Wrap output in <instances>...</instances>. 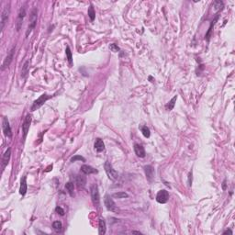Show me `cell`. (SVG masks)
I'll return each instance as SVG.
<instances>
[{
	"label": "cell",
	"instance_id": "f1b7e54d",
	"mask_svg": "<svg viewBox=\"0 0 235 235\" xmlns=\"http://www.w3.org/2000/svg\"><path fill=\"white\" fill-rule=\"evenodd\" d=\"M218 20V16L216 17V19L211 22V24H210V27H209V31H208V33H207V35H206V39H207V41H209V38H210V33H211V30H212V27L214 26V24H215V22H216V20Z\"/></svg>",
	"mask_w": 235,
	"mask_h": 235
},
{
	"label": "cell",
	"instance_id": "1f68e13d",
	"mask_svg": "<svg viewBox=\"0 0 235 235\" xmlns=\"http://www.w3.org/2000/svg\"><path fill=\"white\" fill-rule=\"evenodd\" d=\"M55 210H56V212L58 213V214H60L61 216H64L65 215V210L64 209H62L61 207H56V209H55Z\"/></svg>",
	"mask_w": 235,
	"mask_h": 235
},
{
	"label": "cell",
	"instance_id": "7a4b0ae2",
	"mask_svg": "<svg viewBox=\"0 0 235 235\" xmlns=\"http://www.w3.org/2000/svg\"><path fill=\"white\" fill-rule=\"evenodd\" d=\"M90 194H91V199L93 204L95 207L98 208L100 205V196L98 191V186L97 184H93L90 187Z\"/></svg>",
	"mask_w": 235,
	"mask_h": 235
},
{
	"label": "cell",
	"instance_id": "d4e9b609",
	"mask_svg": "<svg viewBox=\"0 0 235 235\" xmlns=\"http://www.w3.org/2000/svg\"><path fill=\"white\" fill-rule=\"evenodd\" d=\"M53 230H54L56 232H61L62 230V224L61 221H54V222L53 223Z\"/></svg>",
	"mask_w": 235,
	"mask_h": 235
},
{
	"label": "cell",
	"instance_id": "4316f807",
	"mask_svg": "<svg viewBox=\"0 0 235 235\" xmlns=\"http://www.w3.org/2000/svg\"><path fill=\"white\" fill-rule=\"evenodd\" d=\"M140 131H142V132H143V136H144L145 138H149V137H150L151 132H150V130H149V128H148L147 126L140 127Z\"/></svg>",
	"mask_w": 235,
	"mask_h": 235
},
{
	"label": "cell",
	"instance_id": "ffe728a7",
	"mask_svg": "<svg viewBox=\"0 0 235 235\" xmlns=\"http://www.w3.org/2000/svg\"><path fill=\"white\" fill-rule=\"evenodd\" d=\"M107 231V226H106V221L103 220V218H100L99 222H98V232L100 235L105 234Z\"/></svg>",
	"mask_w": 235,
	"mask_h": 235
},
{
	"label": "cell",
	"instance_id": "836d02e7",
	"mask_svg": "<svg viewBox=\"0 0 235 235\" xmlns=\"http://www.w3.org/2000/svg\"><path fill=\"white\" fill-rule=\"evenodd\" d=\"M227 233H229V234H232V231H231L230 230H225V231L223 232V234H227Z\"/></svg>",
	"mask_w": 235,
	"mask_h": 235
},
{
	"label": "cell",
	"instance_id": "4fadbf2b",
	"mask_svg": "<svg viewBox=\"0 0 235 235\" xmlns=\"http://www.w3.org/2000/svg\"><path fill=\"white\" fill-rule=\"evenodd\" d=\"M10 156H11V149L8 148L5 153L3 154V158H2V169H4L9 163L10 160Z\"/></svg>",
	"mask_w": 235,
	"mask_h": 235
},
{
	"label": "cell",
	"instance_id": "e0dca14e",
	"mask_svg": "<svg viewBox=\"0 0 235 235\" xmlns=\"http://www.w3.org/2000/svg\"><path fill=\"white\" fill-rule=\"evenodd\" d=\"M94 146H95L96 151L98 152H103V151L105 150L104 142H103L101 139H99V138H98V139L96 140V142H95V144H94Z\"/></svg>",
	"mask_w": 235,
	"mask_h": 235
},
{
	"label": "cell",
	"instance_id": "5bb4252c",
	"mask_svg": "<svg viewBox=\"0 0 235 235\" xmlns=\"http://www.w3.org/2000/svg\"><path fill=\"white\" fill-rule=\"evenodd\" d=\"M75 183L77 184L78 187H85L86 185V177L84 175H77L75 177Z\"/></svg>",
	"mask_w": 235,
	"mask_h": 235
},
{
	"label": "cell",
	"instance_id": "3957f363",
	"mask_svg": "<svg viewBox=\"0 0 235 235\" xmlns=\"http://www.w3.org/2000/svg\"><path fill=\"white\" fill-rule=\"evenodd\" d=\"M104 168H105V171L106 173L108 176V178L112 180V181H116L119 179V174L118 172L113 168V166L111 165V164L109 163L108 161H107L104 164Z\"/></svg>",
	"mask_w": 235,
	"mask_h": 235
},
{
	"label": "cell",
	"instance_id": "e575fe53",
	"mask_svg": "<svg viewBox=\"0 0 235 235\" xmlns=\"http://www.w3.org/2000/svg\"><path fill=\"white\" fill-rule=\"evenodd\" d=\"M222 187H223V189H226V180H224L223 185H222Z\"/></svg>",
	"mask_w": 235,
	"mask_h": 235
},
{
	"label": "cell",
	"instance_id": "cb8c5ba5",
	"mask_svg": "<svg viewBox=\"0 0 235 235\" xmlns=\"http://www.w3.org/2000/svg\"><path fill=\"white\" fill-rule=\"evenodd\" d=\"M29 61H27L25 64H24L23 67H22L21 76H22L23 78H25V77L27 76V74H29Z\"/></svg>",
	"mask_w": 235,
	"mask_h": 235
},
{
	"label": "cell",
	"instance_id": "ba28073f",
	"mask_svg": "<svg viewBox=\"0 0 235 235\" xmlns=\"http://www.w3.org/2000/svg\"><path fill=\"white\" fill-rule=\"evenodd\" d=\"M104 203H105V206L106 208L110 210V211H118L117 206L115 204L114 200L112 199V197L109 196V195H106L105 198H104Z\"/></svg>",
	"mask_w": 235,
	"mask_h": 235
},
{
	"label": "cell",
	"instance_id": "7c38bea8",
	"mask_svg": "<svg viewBox=\"0 0 235 235\" xmlns=\"http://www.w3.org/2000/svg\"><path fill=\"white\" fill-rule=\"evenodd\" d=\"M134 152H135V153H136V155L138 156V157H140V158L145 157V155H146L145 150L143 147V145L138 144V143L134 144Z\"/></svg>",
	"mask_w": 235,
	"mask_h": 235
},
{
	"label": "cell",
	"instance_id": "6da1fadb",
	"mask_svg": "<svg viewBox=\"0 0 235 235\" xmlns=\"http://www.w3.org/2000/svg\"><path fill=\"white\" fill-rule=\"evenodd\" d=\"M37 19H38V9L36 8H32L30 11V15H29V26H28V29H27V31H26V37L28 38L29 35L31 33V31H32L35 27H36V24H37Z\"/></svg>",
	"mask_w": 235,
	"mask_h": 235
},
{
	"label": "cell",
	"instance_id": "5b68a950",
	"mask_svg": "<svg viewBox=\"0 0 235 235\" xmlns=\"http://www.w3.org/2000/svg\"><path fill=\"white\" fill-rule=\"evenodd\" d=\"M9 14H10V5L8 3L4 7L2 13H1V30L4 29V27H5L8 20Z\"/></svg>",
	"mask_w": 235,
	"mask_h": 235
},
{
	"label": "cell",
	"instance_id": "d6a6232c",
	"mask_svg": "<svg viewBox=\"0 0 235 235\" xmlns=\"http://www.w3.org/2000/svg\"><path fill=\"white\" fill-rule=\"evenodd\" d=\"M191 183H192V173H189V177H188V185H189V186L192 185Z\"/></svg>",
	"mask_w": 235,
	"mask_h": 235
},
{
	"label": "cell",
	"instance_id": "8992f818",
	"mask_svg": "<svg viewBox=\"0 0 235 235\" xmlns=\"http://www.w3.org/2000/svg\"><path fill=\"white\" fill-rule=\"evenodd\" d=\"M15 52H16V47L14 46L13 48L9 51V53H8L7 57L5 58V60H4V62H3L2 67H1V70H2V71L5 70L6 68H8V67L10 65V64H11L12 61H13L14 55H15Z\"/></svg>",
	"mask_w": 235,
	"mask_h": 235
},
{
	"label": "cell",
	"instance_id": "44dd1931",
	"mask_svg": "<svg viewBox=\"0 0 235 235\" xmlns=\"http://www.w3.org/2000/svg\"><path fill=\"white\" fill-rule=\"evenodd\" d=\"M88 17L90 18L91 21H94V20H95V18H96V12H95V9H94V7H93L92 4H91L90 7L88 8Z\"/></svg>",
	"mask_w": 235,
	"mask_h": 235
},
{
	"label": "cell",
	"instance_id": "484cf974",
	"mask_svg": "<svg viewBox=\"0 0 235 235\" xmlns=\"http://www.w3.org/2000/svg\"><path fill=\"white\" fill-rule=\"evenodd\" d=\"M65 53H66V57H67V60H68V62H69V65L72 66L73 65V57H72V53H71L69 46L66 47Z\"/></svg>",
	"mask_w": 235,
	"mask_h": 235
},
{
	"label": "cell",
	"instance_id": "f546056e",
	"mask_svg": "<svg viewBox=\"0 0 235 235\" xmlns=\"http://www.w3.org/2000/svg\"><path fill=\"white\" fill-rule=\"evenodd\" d=\"M83 161V162H86V159L84 158V157H82L81 155H75V156H74V157H72L71 158V162L72 163H74V162H76V161Z\"/></svg>",
	"mask_w": 235,
	"mask_h": 235
},
{
	"label": "cell",
	"instance_id": "d590c367",
	"mask_svg": "<svg viewBox=\"0 0 235 235\" xmlns=\"http://www.w3.org/2000/svg\"><path fill=\"white\" fill-rule=\"evenodd\" d=\"M132 233H136V234H142V232H140V231H136V230H132Z\"/></svg>",
	"mask_w": 235,
	"mask_h": 235
},
{
	"label": "cell",
	"instance_id": "2e32d148",
	"mask_svg": "<svg viewBox=\"0 0 235 235\" xmlns=\"http://www.w3.org/2000/svg\"><path fill=\"white\" fill-rule=\"evenodd\" d=\"M81 171L83 172L85 175H90V174L98 173V170H96L95 168H93L90 165H86V164H84V165L81 166Z\"/></svg>",
	"mask_w": 235,
	"mask_h": 235
},
{
	"label": "cell",
	"instance_id": "d6986e66",
	"mask_svg": "<svg viewBox=\"0 0 235 235\" xmlns=\"http://www.w3.org/2000/svg\"><path fill=\"white\" fill-rule=\"evenodd\" d=\"M212 8H213V11L215 13L221 11L223 8H224V4L222 1H218V0H216V1L213 2L212 4Z\"/></svg>",
	"mask_w": 235,
	"mask_h": 235
},
{
	"label": "cell",
	"instance_id": "8fae6325",
	"mask_svg": "<svg viewBox=\"0 0 235 235\" xmlns=\"http://www.w3.org/2000/svg\"><path fill=\"white\" fill-rule=\"evenodd\" d=\"M30 123H31V116L29 114H28L23 121L22 124V131H23V140L26 139L28 131L29 130V126H30Z\"/></svg>",
	"mask_w": 235,
	"mask_h": 235
},
{
	"label": "cell",
	"instance_id": "7402d4cb",
	"mask_svg": "<svg viewBox=\"0 0 235 235\" xmlns=\"http://www.w3.org/2000/svg\"><path fill=\"white\" fill-rule=\"evenodd\" d=\"M65 188H66V190L68 191L69 195H70L71 197H74V183H72V182H68V183H66V185H65Z\"/></svg>",
	"mask_w": 235,
	"mask_h": 235
},
{
	"label": "cell",
	"instance_id": "9a60e30c",
	"mask_svg": "<svg viewBox=\"0 0 235 235\" xmlns=\"http://www.w3.org/2000/svg\"><path fill=\"white\" fill-rule=\"evenodd\" d=\"M144 172H145V175H146V178L151 182L152 181L153 178V175H154V171L152 165H145L144 166Z\"/></svg>",
	"mask_w": 235,
	"mask_h": 235
},
{
	"label": "cell",
	"instance_id": "9c48e42d",
	"mask_svg": "<svg viewBox=\"0 0 235 235\" xmlns=\"http://www.w3.org/2000/svg\"><path fill=\"white\" fill-rule=\"evenodd\" d=\"M2 130H3L4 134L8 138H11L12 137V131H11V128H10L8 119L6 117H3V119H2Z\"/></svg>",
	"mask_w": 235,
	"mask_h": 235
},
{
	"label": "cell",
	"instance_id": "52a82bcc",
	"mask_svg": "<svg viewBox=\"0 0 235 235\" xmlns=\"http://www.w3.org/2000/svg\"><path fill=\"white\" fill-rule=\"evenodd\" d=\"M25 16H26V8H25V7H22L19 12L17 22H16V29H17V31L20 30L22 24H23V20L25 19Z\"/></svg>",
	"mask_w": 235,
	"mask_h": 235
},
{
	"label": "cell",
	"instance_id": "4dcf8cb0",
	"mask_svg": "<svg viewBox=\"0 0 235 235\" xmlns=\"http://www.w3.org/2000/svg\"><path fill=\"white\" fill-rule=\"evenodd\" d=\"M109 49H110L112 52H114V53H119V48L118 47V45H116V44H110L109 45Z\"/></svg>",
	"mask_w": 235,
	"mask_h": 235
},
{
	"label": "cell",
	"instance_id": "603a6c76",
	"mask_svg": "<svg viewBox=\"0 0 235 235\" xmlns=\"http://www.w3.org/2000/svg\"><path fill=\"white\" fill-rule=\"evenodd\" d=\"M176 99H177V96H175L173 98H172V99L168 102V104L166 105V109H167V110H172V109L174 108Z\"/></svg>",
	"mask_w": 235,
	"mask_h": 235
},
{
	"label": "cell",
	"instance_id": "ac0fdd59",
	"mask_svg": "<svg viewBox=\"0 0 235 235\" xmlns=\"http://www.w3.org/2000/svg\"><path fill=\"white\" fill-rule=\"evenodd\" d=\"M27 176H24L21 179L20 182V194L21 196H25L27 193Z\"/></svg>",
	"mask_w": 235,
	"mask_h": 235
},
{
	"label": "cell",
	"instance_id": "83f0119b",
	"mask_svg": "<svg viewBox=\"0 0 235 235\" xmlns=\"http://www.w3.org/2000/svg\"><path fill=\"white\" fill-rule=\"evenodd\" d=\"M112 197L115 198H125V197H128L129 195L125 192H118V193H114Z\"/></svg>",
	"mask_w": 235,
	"mask_h": 235
},
{
	"label": "cell",
	"instance_id": "30bf717a",
	"mask_svg": "<svg viewBox=\"0 0 235 235\" xmlns=\"http://www.w3.org/2000/svg\"><path fill=\"white\" fill-rule=\"evenodd\" d=\"M168 198H169V193H168V191H166L164 189L160 190L157 193V195H156V201L160 203V204H164V203H166Z\"/></svg>",
	"mask_w": 235,
	"mask_h": 235
},
{
	"label": "cell",
	"instance_id": "277c9868",
	"mask_svg": "<svg viewBox=\"0 0 235 235\" xmlns=\"http://www.w3.org/2000/svg\"><path fill=\"white\" fill-rule=\"evenodd\" d=\"M52 97H53V96H50V95H48V94H42V95H41L38 99H36V100L33 102L32 106H31L30 110H31V111L37 110V109H39L41 106L44 105V103H45L47 100H49L50 98H52Z\"/></svg>",
	"mask_w": 235,
	"mask_h": 235
}]
</instances>
